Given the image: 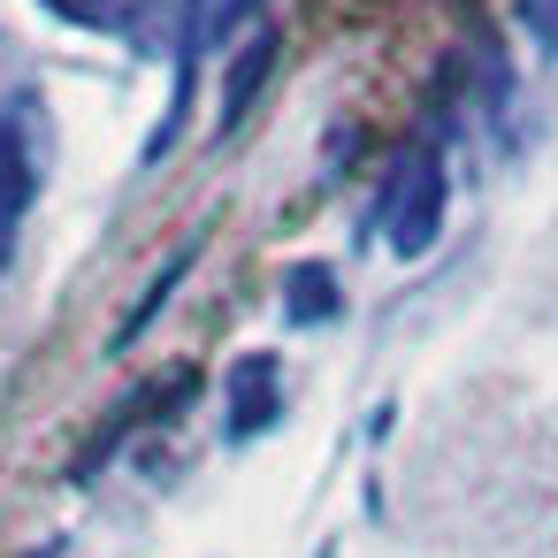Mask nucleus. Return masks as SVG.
Returning <instances> with one entry per match:
<instances>
[{
	"label": "nucleus",
	"mask_w": 558,
	"mask_h": 558,
	"mask_svg": "<svg viewBox=\"0 0 558 558\" xmlns=\"http://www.w3.org/2000/svg\"><path fill=\"white\" fill-rule=\"evenodd\" d=\"M375 222L390 230V253H405V260L436 245V230H444V154L436 146H405L390 161Z\"/></svg>",
	"instance_id": "1"
},
{
	"label": "nucleus",
	"mask_w": 558,
	"mask_h": 558,
	"mask_svg": "<svg viewBox=\"0 0 558 558\" xmlns=\"http://www.w3.org/2000/svg\"><path fill=\"white\" fill-rule=\"evenodd\" d=\"M39 199V161H32V116L0 108V276H9V253L24 238V215Z\"/></svg>",
	"instance_id": "2"
},
{
	"label": "nucleus",
	"mask_w": 558,
	"mask_h": 558,
	"mask_svg": "<svg viewBox=\"0 0 558 558\" xmlns=\"http://www.w3.org/2000/svg\"><path fill=\"white\" fill-rule=\"evenodd\" d=\"M276 413H283V383H276V360H238L230 367V436H260V428H276Z\"/></svg>",
	"instance_id": "3"
},
{
	"label": "nucleus",
	"mask_w": 558,
	"mask_h": 558,
	"mask_svg": "<svg viewBox=\"0 0 558 558\" xmlns=\"http://www.w3.org/2000/svg\"><path fill=\"white\" fill-rule=\"evenodd\" d=\"M283 314H291V322H329V314H337V276H329L322 260H299V268L283 276Z\"/></svg>",
	"instance_id": "4"
},
{
	"label": "nucleus",
	"mask_w": 558,
	"mask_h": 558,
	"mask_svg": "<svg viewBox=\"0 0 558 558\" xmlns=\"http://www.w3.org/2000/svg\"><path fill=\"white\" fill-rule=\"evenodd\" d=\"M268 70H276V32H260V39L245 47V70H230V93H222V131H238V123H245L253 93L268 85Z\"/></svg>",
	"instance_id": "5"
},
{
	"label": "nucleus",
	"mask_w": 558,
	"mask_h": 558,
	"mask_svg": "<svg viewBox=\"0 0 558 558\" xmlns=\"http://www.w3.org/2000/svg\"><path fill=\"white\" fill-rule=\"evenodd\" d=\"M39 9H54L62 24H85V32H108L123 16V0H39Z\"/></svg>",
	"instance_id": "6"
}]
</instances>
